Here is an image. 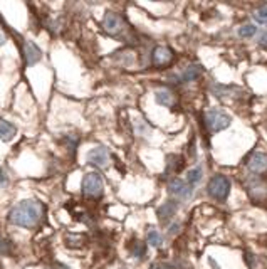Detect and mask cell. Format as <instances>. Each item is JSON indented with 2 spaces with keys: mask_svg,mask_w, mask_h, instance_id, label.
Here are the masks:
<instances>
[{
  "mask_svg": "<svg viewBox=\"0 0 267 269\" xmlns=\"http://www.w3.org/2000/svg\"><path fill=\"white\" fill-rule=\"evenodd\" d=\"M103 188H104V184L100 173L91 172L83 179V194L86 197H91V199L101 197L103 195Z\"/></svg>",
  "mask_w": 267,
  "mask_h": 269,
  "instance_id": "obj_4",
  "label": "cell"
},
{
  "mask_svg": "<svg viewBox=\"0 0 267 269\" xmlns=\"http://www.w3.org/2000/svg\"><path fill=\"white\" fill-rule=\"evenodd\" d=\"M173 61V50L167 46H158L153 49L151 54V63L155 67H165L168 64H171Z\"/></svg>",
  "mask_w": 267,
  "mask_h": 269,
  "instance_id": "obj_8",
  "label": "cell"
},
{
  "mask_svg": "<svg viewBox=\"0 0 267 269\" xmlns=\"http://www.w3.org/2000/svg\"><path fill=\"white\" fill-rule=\"evenodd\" d=\"M255 32H257V27L252 24H246L239 29V35L244 39H249V37H252V35H255Z\"/></svg>",
  "mask_w": 267,
  "mask_h": 269,
  "instance_id": "obj_20",
  "label": "cell"
},
{
  "mask_svg": "<svg viewBox=\"0 0 267 269\" xmlns=\"http://www.w3.org/2000/svg\"><path fill=\"white\" fill-rule=\"evenodd\" d=\"M12 249H14V246H12V242H10V239L0 235V254H3V256H10Z\"/></svg>",
  "mask_w": 267,
  "mask_h": 269,
  "instance_id": "obj_21",
  "label": "cell"
},
{
  "mask_svg": "<svg viewBox=\"0 0 267 269\" xmlns=\"http://www.w3.org/2000/svg\"><path fill=\"white\" fill-rule=\"evenodd\" d=\"M247 168L250 170L254 175H266L267 173V153L262 151H255L246 162Z\"/></svg>",
  "mask_w": 267,
  "mask_h": 269,
  "instance_id": "obj_7",
  "label": "cell"
},
{
  "mask_svg": "<svg viewBox=\"0 0 267 269\" xmlns=\"http://www.w3.org/2000/svg\"><path fill=\"white\" fill-rule=\"evenodd\" d=\"M5 41H7V39H5V35H3V34H0V47H2L3 44H5Z\"/></svg>",
  "mask_w": 267,
  "mask_h": 269,
  "instance_id": "obj_29",
  "label": "cell"
},
{
  "mask_svg": "<svg viewBox=\"0 0 267 269\" xmlns=\"http://www.w3.org/2000/svg\"><path fill=\"white\" fill-rule=\"evenodd\" d=\"M22 50H24V61L27 66H34L42 59V50L35 42L25 41L24 46H22Z\"/></svg>",
  "mask_w": 267,
  "mask_h": 269,
  "instance_id": "obj_9",
  "label": "cell"
},
{
  "mask_svg": "<svg viewBox=\"0 0 267 269\" xmlns=\"http://www.w3.org/2000/svg\"><path fill=\"white\" fill-rule=\"evenodd\" d=\"M17 133V128L12 123L5 121V119H0V140L2 141H10Z\"/></svg>",
  "mask_w": 267,
  "mask_h": 269,
  "instance_id": "obj_14",
  "label": "cell"
},
{
  "mask_svg": "<svg viewBox=\"0 0 267 269\" xmlns=\"http://www.w3.org/2000/svg\"><path fill=\"white\" fill-rule=\"evenodd\" d=\"M207 190H208V195H210L212 199L224 202V201H227V197H229V194H230V180L227 179L225 175L212 177V180L208 182Z\"/></svg>",
  "mask_w": 267,
  "mask_h": 269,
  "instance_id": "obj_2",
  "label": "cell"
},
{
  "mask_svg": "<svg viewBox=\"0 0 267 269\" xmlns=\"http://www.w3.org/2000/svg\"><path fill=\"white\" fill-rule=\"evenodd\" d=\"M259 44L267 49V32H264V34H262V37L259 39Z\"/></svg>",
  "mask_w": 267,
  "mask_h": 269,
  "instance_id": "obj_25",
  "label": "cell"
},
{
  "mask_svg": "<svg viewBox=\"0 0 267 269\" xmlns=\"http://www.w3.org/2000/svg\"><path fill=\"white\" fill-rule=\"evenodd\" d=\"M230 121H232L230 116L222 110H215L214 108V110H208L205 113V125H207L208 132H212V133H218V132H222V130L229 128Z\"/></svg>",
  "mask_w": 267,
  "mask_h": 269,
  "instance_id": "obj_3",
  "label": "cell"
},
{
  "mask_svg": "<svg viewBox=\"0 0 267 269\" xmlns=\"http://www.w3.org/2000/svg\"><path fill=\"white\" fill-rule=\"evenodd\" d=\"M87 163L96 167H108L109 163V153L106 150V147H96L87 153Z\"/></svg>",
  "mask_w": 267,
  "mask_h": 269,
  "instance_id": "obj_10",
  "label": "cell"
},
{
  "mask_svg": "<svg viewBox=\"0 0 267 269\" xmlns=\"http://www.w3.org/2000/svg\"><path fill=\"white\" fill-rule=\"evenodd\" d=\"M254 17H255V20H257L259 24H267V5L255 10Z\"/></svg>",
  "mask_w": 267,
  "mask_h": 269,
  "instance_id": "obj_22",
  "label": "cell"
},
{
  "mask_svg": "<svg viewBox=\"0 0 267 269\" xmlns=\"http://www.w3.org/2000/svg\"><path fill=\"white\" fill-rule=\"evenodd\" d=\"M178 210V203L177 201H167L163 202L162 205L158 207V210H156V214H158V219L162 220L163 224H167L168 220L171 219V217L177 214Z\"/></svg>",
  "mask_w": 267,
  "mask_h": 269,
  "instance_id": "obj_11",
  "label": "cell"
},
{
  "mask_svg": "<svg viewBox=\"0 0 267 269\" xmlns=\"http://www.w3.org/2000/svg\"><path fill=\"white\" fill-rule=\"evenodd\" d=\"M148 242H150V246H153V247H160L163 244L162 234H160L158 231H155V229L148 231Z\"/></svg>",
  "mask_w": 267,
  "mask_h": 269,
  "instance_id": "obj_19",
  "label": "cell"
},
{
  "mask_svg": "<svg viewBox=\"0 0 267 269\" xmlns=\"http://www.w3.org/2000/svg\"><path fill=\"white\" fill-rule=\"evenodd\" d=\"M130 251H131V256H134V257H143L145 252H146V246H145L141 241L134 239V241L131 242V246H130Z\"/></svg>",
  "mask_w": 267,
  "mask_h": 269,
  "instance_id": "obj_17",
  "label": "cell"
},
{
  "mask_svg": "<svg viewBox=\"0 0 267 269\" xmlns=\"http://www.w3.org/2000/svg\"><path fill=\"white\" fill-rule=\"evenodd\" d=\"M155 100L160 106H165V108H173L175 103H177V98L175 94L171 93L170 89L163 88V89H156L155 91Z\"/></svg>",
  "mask_w": 267,
  "mask_h": 269,
  "instance_id": "obj_12",
  "label": "cell"
},
{
  "mask_svg": "<svg viewBox=\"0 0 267 269\" xmlns=\"http://www.w3.org/2000/svg\"><path fill=\"white\" fill-rule=\"evenodd\" d=\"M208 263H210L212 266H214V269H220V266H218V263H215L214 257H208Z\"/></svg>",
  "mask_w": 267,
  "mask_h": 269,
  "instance_id": "obj_27",
  "label": "cell"
},
{
  "mask_svg": "<svg viewBox=\"0 0 267 269\" xmlns=\"http://www.w3.org/2000/svg\"><path fill=\"white\" fill-rule=\"evenodd\" d=\"M150 269H171V266L167 263H153L151 266H150Z\"/></svg>",
  "mask_w": 267,
  "mask_h": 269,
  "instance_id": "obj_23",
  "label": "cell"
},
{
  "mask_svg": "<svg viewBox=\"0 0 267 269\" xmlns=\"http://www.w3.org/2000/svg\"><path fill=\"white\" fill-rule=\"evenodd\" d=\"M182 167H184V160L180 157H168L167 160V175L168 173H177L178 170H182Z\"/></svg>",
  "mask_w": 267,
  "mask_h": 269,
  "instance_id": "obj_16",
  "label": "cell"
},
{
  "mask_svg": "<svg viewBox=\"0 0 267 269\" xmlns=\"http://www.w3.org/2000/svg\"><path fill=\"white\" fill-rule=\"evenodd\" d=\"M7 184H9V179H7L5 172H3V168H0V187H5Z\"/></svg>",
  "mask_w": 267,
  "mask_h": 269,
  "instance_id": "obj_24",
  "label": "cell"
},
{
  "mask_svg": "<svg viewBox=\"0 0 267 269\" xmlns=\"http://www.w3.org/2000/svg\"><path fill=\"white\" fill-rule=\"evenodd\" d=\"M103 29L106 31V34H109V35H115V37L121 35L123 31H124L123 17L119 16V14L113 12V10L106 12L104 17H103Z\"/></svg>",
  "mask_w": 267,
  "mask_h": 269,
  "instance_id": "obj_5",
  "label": "cell"
},
{
  "mask_svg": "<svg viewBox=\"0 0 267 269\" xmlns=\"http://www.w3.org/2000/svg\"><path fill=\"white\" fill-rule=\"evenodd\" d=\"M202 175H203V168L202 167H197V168L190 170V172L186 173V182H188L190 185H195L202 180Z\"/></svg>",
  "mask_w": 267,
  "mask_h": 269,
  "instance_id": "obj_18",
  "label": "cell"
},
{
  "mask_svg": "<svg viewBox=\"0 0 267 269\" xmlns=\"http://www.w3.org/2000/svg\"><path fill=\"white\" fill-rule=\"evenodd\" d=\"M202 76V67L200 64H190L186 66V69L178 76V83H190V81H195Z\"/></svg>",
  "mask_w": 267,
  "mask_h": 269,
  "instance_id": "obj_13",
  "label": "cell"
},
{
  "mask_svg": "<svg viewBox=\"0 0 267 269\" xmlns=\"http://www.w3.org/2000/svg\"><path fill=\"white\" fill-rule=\"evenodd\" d=\"M84 241H86V237H84L83 234H67L64 237L66 246L71 247V249H79V247H83Z\"/></svg>",
  "mask_w": 267,
  "mask_h": 269,
  "instance_id": "obj_15",
  "label": "cell"
},
{
  "mask_svg": "<svg viewBox=\"0 0 267 269\" xmlns=\"http://www.w3.org/2000/svg\"><path fill=\"white\" fill-rule=\"evenodd\" d=\"M46 207L39 201H20L9 210V220L17 227L32 229L44 219Z\"/></svg>",
  "mask_w": 267,
  "mask_h": 269,
  "instance_id": "obj_1",
  "label": "cell"
},
{
  "mask_svg": "<svg viewBox=\"0 0 267 269\" xmlns=\"http://www.w3.org/2000/svg\"><path fill=\"white\" fill-rule=\"evenodd\" d=\"M168 192H170L173 197L180 199V201H186V199L192 197L193 194V187L188 182L182 180V179H173L168 184Z\"/></svg>",
  "mask_w": 267,
  "mask_h": 269,
  "instance_id": "obj_6",
  "label": "cell"
},
{
  "mask_svg": "<svg viewBox=\"0 0 267 269\" xmlns=\"http://www.w3.org/2000/svg\"><path fill=\"white\" fill-rule=\"evenodd\" d=\"M50 269H71V268L66 266V264H59V263H57V264H54V266L50 268Z\"/></svg>",
  "mask_w": 267,
  "mask_h": 269,
  "instance_id": "obj_26",
  "label": "cell"
},
{
  "mask_svg": "<svg viewBox=\"0 0 267 269\" xmlns=\"http://www.w3.org/2000/svg\"><path fill=\"white\" fill-rule=\"evenodd\" d=\"M175 232H178V224H173L170 229V234H175Z\"/></svg>",
  "mask_w": 267,
  "mask_h": 269,
  "instance_id": "obj_28",
  "label": "cell"
}]
</instances>
